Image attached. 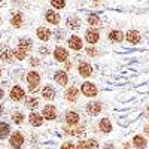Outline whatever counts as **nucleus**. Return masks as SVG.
<instances>
[{
	"mask_svg": "<svg viewBox=\"0 0 149 149\" xmlns=\"http://www.w3.org/2000/svg\"><path fill=\"white\" fill-rule=\"evenodd\" d=\"M27 82H29V88H30V91H34V90L37 88V85H39V82H40L39 73L30 72V73L27 74Z\"/></svg>",
	"mask_w": 149,
	"mask_h": 149,
	"instance_id": "1",
	"label": "nucleus"
},
{
	"mask_svg": "<svg viewBox=\"0 0 149 149\" xmlns=\"http://www.w3.org/2000/svg\"><path fill=\"white\" fill-rule=\"evenodd\" d=\"M124 37H125L127 42L131 43V45H137V43L142 40V36H140V33H139L137 30H130V31H127V34H124Z\"/></svg>",
	"mask_w": 149,
	"mask_h": 149,
	"instance_id": "2",
	"label": "nucleus"
},
{
	"mask_svg": "<svg viewBox=\"0 0 149 149\" xmlns=\"http://www.w3.org/2000/svg\"><path fill=\"white\" fill-rule=\"evenodd\" d=\"M82 93L86 97H94V95H97V88L93 82H84L82 84Z\"/></svg>",
	"mask_w": 149,
	"mask_h": 149,
	"instance_id": "3",
	"label": "nucleus"
},
{
	"mask_svg": "<svg viewBox=\"0 0 149 149\" xmlns=\"http://www.w3.org/2000/svg\"><path fill=\"white\" fill-rule=\"evenodd\" d=\"M22 143H24V137H22V134L19 131H15L14 134L10 136V146L12 148L18 149V148L22 146Z\"/></svg>",
	"mask_w": 149,
	"mask_h": 149,
	"instance_id": "4",
	"label": "nucleus"
},
{
	"mask_svg": "<svg viewBox=\"0 0 149 149\" xmlns=\"http://www.w3.org/2000/svg\"><path fill=\"white\" fill-rule=\"evenodd\" d=\"M98 39H100V34H98L97 30H94V29L86 30V33H85V40L88 42V43H91V45H93V43H97Z\"/></svg>",
	"mask_w": 149,
	"mask_h": 149,
	"instance_id": "5",
	"label": "nucleus"
},
{
	"mask_svg": "<svg viewBox=\"0 0 149 149\" xmlns=\"http://www.w3.org/2000/svg\"><path fill=\"white\" fill-rule=\"evenodd\" d=\"M43 118L45 119H55V116H57V112H55V107L54 106H51V104H46L45 107H43Z\"/></svg>",
	"mask_w": 149,
	"mask_h": 149,
	"instance_id": "6",
	"label": "nucleus"
},
{
	"mask_svg": "<svg viewBox=\"0 0 149 149\" xmlns=\"http://www.w3.org/2000/svg\"><path fill=\"white\" fill-rule=\"evenodd\" d=\"M86 112H88L90 115L95 116V115H98L102 112V104L100 103H95V102H91V103L86 104Z\"/></svg>",
	"mask_w": 149,
	"mask_h": 149,
	"instance_id": "7",
	"label": "nucleus"
},
{
	"mask_svg": "<svg viewBox=\"0 0 149 149\" xmlns=\"http://www.w3.org/2000/svg\"><path fill=\"white\" fill-rule=\"evenodd\" d=\"M10 98L12 100H15V102H19L24 98V91L21 86H14V88L10 90Z\"/></svg>",
	"mask_w": 149,
	"mask_h": 149,
	"instance_id": "8",
	"label": "nucleus"
},
{
	"mask_svg": "<svg viewBox=\"0 0 149 149\" xmlns=\"http://www.w3.org/2000/svg\"><path fill=\"white\" fill-rule=\"evenodd\" d=\"M78 149H98L95 140H81L78 143Z\"/></svg>",
	"mask_w": 149,
	"mask_h": 149,
	"instance_id": "9",
	"label": "nucleus"
},
{
	"mask_svg": "<svg viewBox=\"0 0 149 149\" xmlns=\"http://www.w3.org/2000/svg\"><path fill=\"white\" fill-rule=\"evenodd\" d=\"M109 39H110V42H113V43H119V42L124 40V33L119 31V30H112L109 33Z\"/></svg>",
	"mask_w": 149,
	"mask_h": 149,
	"instance_id": "10",
	"label": "nucleus"
},
{
	"mask_svg": "<svg viewBox=\"0 0 149 149\" xmlns=\"http://www.w3.org/2000/svg\"><path fill=\"white\" fill-rule=\"evenodd\" d=\"M54 57H55L57 61H66L67 60V51L64 48L58 46V48H55V51H54Z\"/></svg>",
	"mask_w": 149,
	"mask_h": 149,
	"instance_id": "11",
	"label": "nucleus"
},
{
	"mask_svg": "<svg viewBox=\"0 0 149 149\" xmlns=\"http://www.w3.org/2000/svg\"><path fill=\"white\" fill-rule=\"evenodd\" d=\"M69 46H70L72 49H74V51H79V49L82 48V40H81V37L72 36L70 39H69Z\"/></svg>",
	"mask_w": 149,
	"mask_h": 149,
	"instance_id": "12",
	"label": "nucleus"
},
{
	"mask_svg": "<svg viewBox=\"0 0 149 149\" xmlns=\"http://www.w3.org/2000/svg\"><path fill=\"white\" fill-rule=\"evenodd\" d=\"M29 121H30L31 125H34V127H39V125H42V122H43L42 116H40L39 113H37V112H33V113H30Z\"/></svg>",
	"mask_w": 149,
	"mask_h": 149,
	"instance_id": "13",
	"label": "nucleus"
},
{
	"mask_svg": "<svg viewBox=\"0 0 149 149\" xmlns=\"http://www.w3.org/2000/svg\"><path fill=\"white\" fill-rule=\"evenodd\" d=\"M45 18H46V21L49 24H58L60 22V15L57 14V12H54V10H48Z\"/></svg>",
	"mask_w": 149,
	"mask_h": 149,
	"instance_id": "14",
	"label": "nucleus"
},
{
	"mask_svg": "<svg viewBox=\"0 0 149 149\" xmlns=\"http://www.w3.org/2000/svg\"><path fill=\"white\" fill-rule=\"evenodd\" d=\"M79 73H81V76L88 78L90 74L93 73V67L90 64H86V63H81L79 64Z\"/></svg>",
	"mask_w": 149,
	"mask_h": 149,
	"instance_id": "15",
	"label": "nucleus"
},
{
	"mask_svg": "<svg viewBox=\"0 0 149 149\" xmlns=\"http://www.w3.org/2000/svg\"><path fill=\"white\" fill-rule=\"evenodd\" d=\"M133 145H134V148H137V149H145L148 142H146V139H143V136H134Z\"/></svg>",
	"mask_w": 149,
	"mask_h": 149,
	"instance_id": "16",
	"label": "nucleus"
},
{
	"mask_svg": "<svg viewBox=\"0 0 149 149\" xmlns=\"http://www.w3.org/2000/svg\"><path fill=\"white\" fill-rule=\"evenodd\" d=\"M66 121H67V124H70V125H76V124L79 122V115L76 113V112H67Z\"/></svg>",
	"mask_w": 149,
	"mask_h": 149,
	"instance_id": "17",
	"label": "nucleus"
},
{
	"mask_svg": "<svg viewBox=\"0 0 149 149\" xmlns=\"http://www.w3.org/2000/svg\"><path fill=\"white\" fill-rule=\"evenodd\" d=\"M54 79H55V82H57L58 85L64 86V85L67 84V74H66V72H57L55 76H54Z\"/></svg>",
	"mask_w": 149,
	"mask_h": 149,
	"instance_id": "18",
	"label": "nucleus"
},
{
	"mask_svg": "<svg viewBox=\"0 0 149 149\" xmlns=\"http://www.w3.org/2000/svg\"><path fill=\"white\" fill-rule=\"evenodd\" d=\"M36 34H37V37H39L40 40H48L49 37H51V31H49L48 29H45V27H39Z\"/></svg>",
	"mask_w": 149,
	"mask_h": 149,
	"instance_id": "19",
	"label": "nucleus"
},
{
	"mask_svg": "<svg viewBox=\"0 0 149 149\" xmlns=\"http://www.w3.org/2000/svg\"><path fill=\"white\" fill-rule=\"evenodd\" d=\"M42 95L46 98V100H52V98L55 97V91H54V88H52V86L46 85L45 88L42 90Z\"/></svg>",
	"mask_w": 149,
	"mask_h": 149,
	"instance_id": "20",
	"label": "nucleus"
},
{
	"mask_svg": "<svg viewBox=\"0 0 149 149\" xmlns=\"http://www.w3.org/2000/svg\"><path fill=\"white\" fill-rule=\"evenodd\" d=\"M78 94H79L78 90L74 88V86H72V88H69V90L66 91V98H67L69 102H74V100L78 98Z\"/></svg>",
	"mask_w": 149,
	"mask_h": 149,
	"instance_id": "21",
	"label": "nucleus"
},
{
	"mask_svg": "<svg viewBox=\"0 0 149 149\" xmlns=\"http://www.w3.org/2000/svg\"><path fill=\"white\" fill-rule=\"evenodd\" d=\"M100 130H102L103 133H110V131H112V124H110V121H109L107 118H103V119L100 121Z\"/></svg>",
	"mask_w": 149,
	"mask_h": 149,
	"instance_id": "22",
	"label": "nucleus"
},
{
	"mask_svg": "<svg viewBox=\"0 0 149 149\" xmlns=\"http://www.w3.org/2000/svg\"><path fill=\"white\" fill-rule=\"evenodd\" d=\"M10 24L14 27H21V24H22V14L21 12H17V14L10 18Z\"/></svg>",
	"mask_w": 149,
	"mask_h": 149,
	"instance_id": "23",
	"label": "nucleus"
},
{
	"mask_svg": "<svg viewBox=\"0 0 149 149\" xmlns=\"http://www.w3.org/2000/svg\"><path fill=\"white\" fill-rule=\"evenodd\" d=\"M9 131H10V128H9L8 124H6V122H0V139L8 137V136H9Z\"/></svg>",
	"mask_w": 149,
	"mask_h": 149,
	"instance_id": "24",
	"label": "nucleus"
},
{
	"mask_svg": "<svg viewBox=\"0 0 149 149\" xmlns=\"http://www.w3.org/2000/svg\"><path fill=\"white\" fill-rule=\"evenodd\" d=\"M12 54H14L18 60H24V58H26V55H27V51H26V49H22V48H17V49H14V52H12Z\"/></svg>",
	"mask_w": 149,
	"mask_h": 149,
	"instance_id": "25",
	"label": "nucleus"
},
{
	"mask_svg": "<svg viewBox=\"0 0 149 149\" xmlns=\"http://www.w3.org/2000/svg\"><path fill=\"white\" fill-rule=\"evenodd\" d=\"M67 24H69L72 29H78V27H79V24H81V21H79L76 17H70V18L67 19Z\"/></svg>",
	"mask_w": 149,
	"mask_h": 149,
	"instance_id": "26",
	"label": "nucleus"
},
{
	"mask_svg": "<svg viewBox=\"0 0 149 149\" xmlns=\"http://www.w3.org/2000/svg\"><path fill=\"white\" fill-rule=\"evenodd\" d=\"M19 48L26 49V51H30V49H31V42L29 39H21L19 40Z\"/></svg>",
	"mask_w": 149,
	"mask_h": 149,
	"instance_id": "27",
	"label": "nucleus"
},
{
	"mask_svg": "<svg viewBox=\"0 0 149 149\" xmlns=\"http://www.w3.org/2000/svg\"><path fill=\"white\" fill-rule=\"evenodd\" d=\"M51 3H52V6L57 8V9H63V8L66 6V0H51Z\"/></svg>",
	"mask_w": 149,
	"mask_h": 149,
	"instance_id": "28",
	"label": "nucleus"
},
{
	"mask_svg": "<svg viewBox=\"0 0 149 149\" xmlns=\"http://www.w3.org/2000/svg\"><path fill=\"white\" fill-rule=\"evenodd\" d=\"M88 24L90 26H97V24H100V18L97 15H90L88 17Z\"/></svg>",
	"mask_w": 149,
	"mask_h": 149,
	"instance_id": "29",
	"label": "nucleus"
},
{
	"mask_svg": "<svg viewBox=\"0 0 149 149\" xmlns=\"http://www.w3.org/2000/svg\"><path fill=\"white\" fill-rule=\"evenodd\" d=\"M12 119H14L15 124H21L22 119H24V116H22V113H19V112H15V113L12 115Z\"/></svg>",
	"mask_w": 149,
	"mask_h": 149,
	"instance_id": "30",
	"label": "nucleus"
},
{
	"mask_svg": "<svg viewBox=\"0 0 149 149\" xmlns=\"http://www.w3.org/2000/svg\"><path fill=\"white\" fill-rule=\"evenodd\" d=\"M0 57H2V60L8 61V63H9V61H12V52H10V51H8V49H6V51H3Z\"/></svg>",
	"mask_w": 149,
	"mask_h": 149,
	"instance_id": "31",
	"label": "nucleus"
},
{
	"mask_svg": "<svg viewBox=\"0 0 149 149\" xmlns=\"http://www.w3.org/2000/svg\"><path fill=\"white\" fill-rule=\"evenodd\" d=\"M37 103H39V102H37V98H29V100H27V107H30V109H34L36 106H37Z\"/></svg>",
	"mask_w": 149,
	"mask_h": 149,
	"instance_id": "32",
	"label": "nucleus"
},
{
	"mask_svg": "<svg viewBox=\"0 0 149 149\" xmlns=\"http://www.w3.org/2000/svg\"><path fill=\"white\" fill-rule=\"evenodd\" d=\"M86 52H88V55H91V57H95V55H97L95 48H93V46H88V48H86Z\"/></svg>",
	"mask_w": 149,
	"mask_h": 149,
	"instance_id": "33",
	"label": "nucleus"
},
{
	"mask_svg": "<svg viewBox=\"0 0 149 149\" xmlns=\"http://www.w3.org/2000/svg\"><path fill=\"white\" fill-rule=\"evenodd\" d=\"M61 149H74V146H73V143H70V142H66L63 146H61Z\"/></svg>",
	"mask_w": 149,
	"mask_h": 149,
	"instance_id": "34",
	"label": "nucleus"
},
{
	"mask_svg": "<svg viewBox=\"0 0 149 149\" xmlns=\"http://www.w3.org/2000/svg\"><path fill=\"white\" fill-rule=\"evenodd\" d=\"M30 64H31V66H37V64H39V61H37L36 58H31V61H30Z\"/></svg>",
	"mask_w": 149,
	"mask_h": 149,
	"instance_id": "35",
	"label": "nucleus"
},
{
	"mask_svg": "<svg viewBox=\"0 0 149 149\" xmlns=\"http://www.w3.org/2000/svg\"><path fill=\"white\" fill-rule=\"evenodd\" d=\"M103 149H115V148H113V145H112V143H106Z\"/></svg>",
	"mask_w": 149,
	"mask_h": 149,
	"instance_id": "36",
	"label": "nucleus"
},
{
	"mask_svg": "<svg viewBox=\"0 0 149 149\" xmlns=\"http://www.w3.org/2000/svg\"><path fill=\"white\" fill-rule=\"evenodd\" d=\"M145 131H146V134H148V136H149V124H148V125H146V127H145Z\"/></svg>",
	"mask_w": 149,
	"mask_h": 149,
	"instance_id": "37",
	"label": "nucleus"
},
{
	"mask_svg": "<svg viewBox=\"0 0 149 149\" xmlns=\"http://www.w3.org/2000/svg\"><path fill=\"white\" fill-rule=\"evenodd\" d=\"M2 97H3V91H2V90H0V98H2Z\"/></svg>",
	"mask_w": 149,
	"mask_h": 149,
	"instance_id": "38",
	"label": "nucleus"
},
{
	"mask_svg": "<svg viewBox=\"0 0 149 149\" xmlns=\"http://www.w3.org/2000/svg\"><path fill=\"white\" fill-rule=\"evenodd\" d=\"M2 110H3V109H2V106H0V113H2Z\"/></svg>",
	"mask_w": 149,
	"mask_h": 149,
	"instance_id": "39",
	"label": "nucleus"
},
{
	"mask_svg": "<svg viewBox=\"0 0 149 149\" xmlns=\"http://www.w3.org/2000/svg\"><path fill=\"white\" fill-rule=\"evenodd\" d=\"M148 113H149V107H148Z\"/></svg>",
	"mask_w": 149,
	"mask_h": 149,
	"instance_id": "40",
	"label": "nucleus"
},
{
	"mask_svg": "<svg viewBox=\"0 0 149 149\" xmlns=\"http://www.w3.org/2000/svg\"><path fill=\"white\" fill-rule=\"evenodd\" d=\"M0 22H2V18H0Z\"/></svg>",
	"mask_w": 149,
	"mask_h": 149,
	"instance_id": "41",
	"label": "nucleus"
},
{
	"mask_svg": "<svg viewBox=\"0 0 149 149\" xmlns=\"http://www.w3.org/2000/svg\"><path fill=\"white\" fill-rule=\"evenodd\" d=\"M0 2H2V0H0Z\"/></svg>",
	"mask_w": 149,
	"mask_h": 149,
	"instance_id": "42",
	"label": "nucleus"
},
{
	"mask_svg": "<svg viewBox=\"0 0 149 149\" xmlns=\"http://www.w3.org/2000/svg\"><path fill=\"white\" fill-rule=\"evenodd\" d=\"M0 72H2V70H0Z\"/></svg>",
	"mask_w": 149,
	"mask_h": 149,
	"instance_id": "43",
	"label": "nucleus"
}]
</instances>
